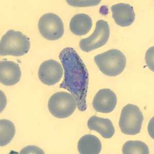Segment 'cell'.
Wrapping results in <instances>:
<instances>
[{"instance_id":"cell-11","label":"cell","mask_w":154,"mask_h":154,"mask_svg":"<svg viewBox=\"0 0 154 154\" xmlns=\"http://www.w3.org/2000/svg\"><path fill=\"white\" fill-rule=\"evenodd\" d=\"M111 11L114 21L120 26H129L135 21L133 6L128 4H117L111 7Z\"/></svg>"},{"instance_id":"cell-3","label":"cell","mask_w":154,"mask_h":154,"mask_svg":"<svg viewBox=\"0 0 154 154\" xmlns=\"http://www.w3.org/2000/svg\"><path fill=\"white\" fill-rule=\"evenodd\" d=\"M94 61L99 70L109 77L119 75L125 70L126 66L125 56L118 49H110L96 55Z\"/></svg>"},{"instance_id":"cell-18","label":"cell","mask_w":154,"mask_h":154,"mask_svg":"<svg viewBox=\"0 0 154 154\" xmlns=\"http://www.w3.org/2000/svg\"><path fill=\"white\" fill-rule=\"evenodd\" d=\"M20 154H44V152L42 149L37 146L29 145L24 148Z\"/></svg>"},{"instance_id":"cell-17","label":"cell","mask_w":154,"mask_h":154,"mask_svg":"<svg viewBox=\"0 0 154 154\" xmlns=\"http://www.w3.org/2000/svg\"><path fill=\"white\" fill-rule=\"evenodd\" d=\"M154 46L149 48L146 53L145 55V60L146 63L147 64V66L151 70L154 71Z\"/></svg>"},{"instance_id":"cell-6","label":"cell","mask_w":154,"mask_h":154,"mask_svg":"<svg viewBox=\"0 0 154 154\" xmlns=\"http://www.w3.org/2000/svg\"><path fill=\"white\" fill-rule=\"evenodd\" d=\"M38 28L42 37L49 41L58 40L64 32L63 21L54 13L43 14L38 20Z\"/></svg>"},{"instance_id":"cell-1","label":"cell","mask_w":154,"mask_h":154,"mask_svg":"<svg viewBox=\"0 0 154 154\" xmlns=\"http://www.w3.org/2000/svg\"><path fill=\"white\" fill-rule=\"evenodd\" d=\"M59 59L64 70V77L60 88L66 89L75 98L79 110L87 109L86 98L89 84L88 69L77 51L66 48L59 54Z\"/></svg>"},{"instance_id":"cell-2","label":"cell","mask_w":154,"mask_h":154,"mask_svg":"<svg viewBox=\"0 0 154 154\" xmlns=\"http://www.w3.org/2000/svg\"><path fill=\"white\" fill-rule=\"evenodd\" d=\"M30 48L28 37L22 32L9 30L1 39L0 54L1 56H22L28 53Z\"/></svg>"},{"instance_id":"cell-16","label":"cell","mask_w":154,"mask_h":154,"mask_svg":"<svg viewBox=\"0 0 154 154\" xmlns=\"http://www.w3.org/2000/svg\"><path fill=\"white\" fill-rule=\"evenodd\" d=\"M124 154H149V150L146 144L140 141H128L122 147Z\"/></svg>"},{"instance_id":"cell-10","label":"cell","mask_w":154,"mask_h":154,"mask_svg":"<svg viewBox=\"0 0 154 154\" xmlns=\"http://www.w3.org/2000/svg\"><path fill=\"white\" fill-rule=\"evenodd\" d=\"M22 72L19 65L14 62L3 60L0 62V81L6 86L17 84L21 79Z\"/></svg>"},{"instance_id":"cell-13","label":"cell","mask_w":154,"mask_h":154,"mask_svg":"<svg viewBox=\"0 0 154 154\" xmlns=\"http://www.w3.org/2000/svg\"><path fill=\"white\" fill-rule=\"evenodd\" d=\"M93 21L88 14H75L69 23V28L75 35L81 36L86 35L91 30Z\"/></svg>"},{"instance_id":"cell-12","label":"cell","mask_w":154,"mask_h":154,"mask_svg":"<svg viewBox=\"0 0 154 154\" xmlns=\"http://www.w3.org/2000/svg\"><path fill=\"white\" fill-rule=\"evenodd\" d=\"M89 130L97 131L105 139H110L114 136L115 130L112 121L106 118L91 116L88 121Z\"/></svg>"},{"instance_id":"cell-5","label":"cell","mask_w":154,"mask_h":154,"mask_svg":"<svg viewBox=\"0 0 154 154\" xmlns=\"http://www.w3.org/2000/svg\"><path fill=\"white\" fill-rule=\"evenodd\" d=\"M143 119V114L139 107L128 104L121 110L119 127L125 135H137L141 131Z\"/></svg>"},{"instance_id":"cell-9","label":"cell","mask_w":154,"mask_h":154,"mask_svg":"<svg viewBox=\"0 0 154 154\" xmlns=\"http://www.w3.org/2000/svg\"><path fill=\"white\" fill-rule=\"evenodd\" d=\"M117 98L115 93L110 89H100L97 92L93 102L94 109L98 112L108 114L115 109Z\"/></svg>"},{"instance_id":"cell-8","label":"cell","mask_w":154,"mask_h":154,"mask_svg":"<svg viewBox=\"0 0 154 154\" xmlns=\"http://www.w3.org/2000/svg\"><path fill=\"white\" fill-rule=\"evenodd\" d=\"M63 73V68L59 62L48 60L41 64L38 69V78L43 84L51 86L59 82Z\"/></svg>"},{"instance_id":"cell-7","label":"cell","mask_w":154,"mask_h":154,"mask_svg":"<svg viewBox=\"0 0 154 154\" xmlns=\"http://www.w3.org/2000/svg\"><path fill=\"white\" fill-rule=\"evenodd\" d=\"M110 35V29L106 21L100 20L97 21L95 31L90 37L80 41L81 49L86 53L97 49L106 44Z\"/></svg>"},{"instance_id":"cell-4","label":"cell","mask_w":154,"mask_h":154,"mask_svg":"<svg viewBox=\"0 0 154 154\" xmlns=\"http://www.w3.org/2000/svg\"><path fill=\"white\" fill-rule=\"evenodd\" d=\"M77 106L75 98L65 91L55 93L48 102V108L51 114L59 119L69 117L74 113Z\"/></svg>"},{"instance_id":"cell-15","label":"cell","mask_w":154,"mask_h":154,"mask_svg":"<svg viewBox=\"0 0 154 154\" xmlns=\"http://www.w3.org/2000/svg\"><path fill=\"white\" fill-rule=\"evenodd\" d=\"M16 134V127L9 120L1 119L0 121V145L4 146L8 144Z\"/></svg>"},{"instance_id":"cell-14","label":"cell","mask_w":154,"mask_h":154,"mask_svg":"<svg viewBox=\"0 0 154 154\" xmlns=\"http://www.w3.org/2000/svg\"><path fill=\"white\" fill-rule=\"evenodd\" d=\"M78 149L81 154H99L102 149L100 140L95 136L88 134L82 137L78 141Z\"/></svg>"}]
</instances>
